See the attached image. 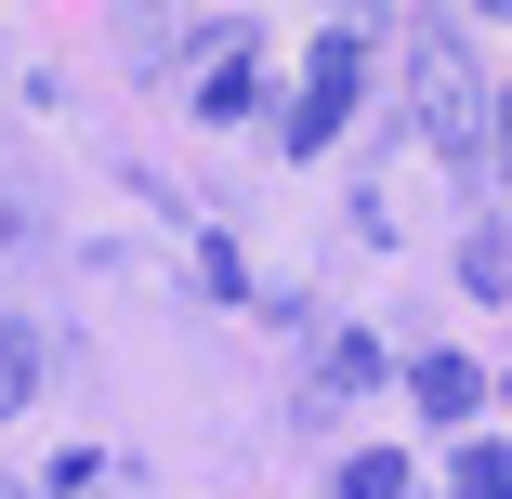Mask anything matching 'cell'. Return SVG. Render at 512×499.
Wrapping results in <instances>:
<instances>
[{"label": "cell", "instance_id": "5", "mask_svg": "<svg viewBox=\"0 0 512 499\" xmlns=\"http://www.w3.org/2000/svg\"><path fill=\"white\" fill-rule=\"evenodd\" d=\"M407 394H421L434 421H460V408H473V355H421V368H407Z\"/></svg>", "mask_w": 512, "mask_h": 499}, {"label": "cell", "instance_id": "11", "mask_svg": "<svg viewBox=\"0 0 512 499\" xmlns=\"http://www.w3.org/2000/svg\"><path fill=\"white\" fill-rule=\"evenodd\" d=\"M486 119H499V171H512V92H499V106H486Z\"/></svg>", "mask_w": 512, "mask_h": 499}, {"label": "cell", "instance_id": "2", "mask_svg": "<svg viewBox=\"0 0 512 499\" xmlns=\"http://www.w3.org/2000/svg\"><path fill=\"white\" fill-rule=\"evenodd\" d=\"M355 92H368V27H329L316 40V66H302V106H289V145L316 158L342 119H355Z\"/></svg>", "mask_w": 512, "mask_h": 499}, {"label": "cell", "instance_id": "9", "mask_svg": "<svg viewBox=\"0 0 512 499\" xmlns=\"http://www.w3.org/2000/svg\"><path fill=\"white\" fill-rule=\"evenodd\" d=\"M27 263H40V197L0 184V276H27Z\"/></svg>", "mask_w": 512, "mask_h": 499}, {"label": "cell", "instance_id": "3", "mask_svg": "<svg viewBox=\"0 0 512 499\" xmlns=\"http://www.w3.org/2000/svg\"><path fill=\"white\" fill-rule=\"evenodd\" d=\"M368 381H381V342H329V355H316V381L289 394V421H329L342 394H368Z\"/></svg>", "mask_w": 512, "mask_h": 499}, {"label": "cell", "instance_id": "4", "mask_svg": "<svg viewBox=\"0 0 512 499\" xmlns=\"http://www.w3.org/2000/svg\"><path fill=\"white\" fill-rule=\"evenodd\" d=\"M27 394H40V329H27V316H0V421H14Z\"/></svg>", "mask_w": 512, "mask_h": 499}, {"label": "cell", "instance_id": "8", "mask_svg": "<svg viewBox=\"0 0 512 499\" xmlns=\"http://www.w3.org/2000/svg\"><path fill=\"white\" fill-rule=\"evenodd\" d=\"M329 499H407V460H394V447H355V460H342V486H329Z\"/></svg>", "mask_w": 512, "mask_h": 499}, {"label": "cell", "instance_id": "6", "mask_svg": "<svg viewBox=\"0 0 512 499\" xmlns=\"http://www.w3.org/2000/svg\"><path fill=\"white\" fill-rule=\"evenodd\" d=\"M197 106H211V119H250V106H263V66H250V53H224L211 79H197Z\"/></svg>", "mask_w": 512, "mask_h": 499}, {"label": "cell", "instance_id": "10", "mask_svg": "<svg viewBox=\"0 0 512 499\" xmlns=\"http://www.w3.org/2000/svg\"><path fill=\"white\" fill-rule=\"evenodd\" d=\"M460 499H512V460L499 447H460Z\"/></svg>", "mask_w": 512, "mask_h": 499}, {"label": "cell", "instance_id": "12", "mask_svg": "<svg viewBox=\"0 0 512 499\" xmlns=\"http://www.w3.org/2000/svg\"><path fill=\"white\" fill-rule=\"evenodd\" d=\"M0 499H27V486H0Z\"/></svg>", "mask_w": 512, "mask_h": 499}, {"label": "cell", "instance_id": "7", "mask_svg": "<svg viewBox=\"0 0 512 499\" xmlns=\"http://www.w3.org/2000/svg\"><path fill=\"white\" fill-rule=\"evenodd\" d=\"M460 289H473V303H486V289H512V237H499V224L460 237Z\"/></svg>", "mask_w": 512, "mask_h": 499}, {"label": "cell", "instance_id": "1", "mask_svg": "<svg viewBox=\"0 0 512 499\" xmlns=\"http://www.w3.org/2000/svg\"><path fill=\"white\" fill-rule=\"evenodd\" d=\"M407 106H421V145H434V158H473V145H486V132H473V119H486V92H473V66H460V40H447V27L421 40Z\"/></svg>", "mask_w": 512, "mask_h": 499}]
</instances>
